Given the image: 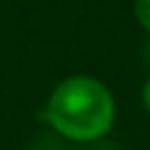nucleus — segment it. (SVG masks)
<instances>
[{
  "mask_svg": "<svg viewBox=\"0 0 150 150\" xmlns=\"http://www.w3.org/2000/svg\"><path fill=\"white\" fill-rule=\"evenodd\" d=\"M21 150H45V148H33V145H30V148H21Z\"/></svg>",
  "mask_w": 150,
  "mask_h": 150,
  "instance_id": "nucleus-4",
  "label": "nucleus"
},
{
  "mask_svg": "<svg viewBox=\"0 0 150 150\" xmlns=\"http://www.w3.org/2000/svg\"><path fill=\"white\" fill-rule=\"evenodd\" d=\"M134 19L138 21V26L150 35V0H134Z\"/></svg>",
  "mask_w": 150,
  "mask_h": 150,
  "instance_id": "nucleus-2",
  "label": "nucleus"
},
{
  "mask_svg": "<svg viewBox=\"0 0 150 150\" xmlns=\"http://www.w3.org/2000/svg\"><path fill=\"white\" fill-rule=\"evenodd\" d=\"M141 105L150 115V73H148V77L143 80V87H141Z\"/></svg>",
  "mask_w": 150,
  "mask_h": 150,
  "instance_id": "nucleus-3",
  "label": "nucleus"
},
{
  "mask_svg": "<svg viewBox=\"0 0 150 150\" xmlns=\"http://www.w3.org/2000/svg\"><path fill=\"white\" fill-rule=\"evenodd\" d=\"M103 150H115V148H103Z\"/></svg>",
  "mask_w": 150,
  "mask_h": 150,
  "instance_id": "nucleus-5",
  "label": "nucleus"
},
{
  "mask_svg": "<svg viewBox=\"0 0 150 150\" xmlns=\"http://www.w3.org/2000/svg\"><path fill=\"white\" fill-rule=\"evenodd\" d=\"M148 47H150V45H148Z\"/></svg>",
  "mask_w": 150,
  "mask_h": 150,
  "instance_id": "nucleus-6",
  "label": "nucleus"
},
{
  "mask_svg": "<svg viewBox=\"0 0 150 150\" xmlns=\"http://www.w3.org/2000/svg\"><path fill=\"white\" fill-rule=\"evenodd\" d=\"M117 117L110 87L94 75H68L54 84L45 101V120L54 134L70 143L105 138Z\"/></svg>",
  "mask_w": 150,
  "mask_h": 150,
  "instance_id": "nucleus-1",
  "label": "nucleus"
}]
</instances>
